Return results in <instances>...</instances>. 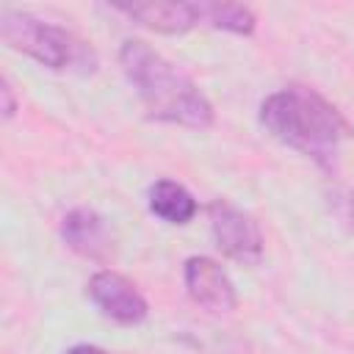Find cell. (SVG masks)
I'll use <instances>...</instances> for the list:
<instances>
[{
  "label": "cell",
  "instance_id": "1",
  "mask_svg": "<svg viewBox=\"0 0 354 354\" xmlns=\"http://www.w3.org/2000/svg\"><path fill=\"white\" fill-rule=\"evenodd\" d=\"M122 72L136 88L149 119L171 122L194 130H205L213 124L216 113L210 100L185 77L171 61L155 53L141 39H127L119 50Z\"/></svg>",
  "mask_w": 354,
  "mask_h": 354
},
{
  "label": "cell",
  "instance_id": "2",
  "mask_svg": "<svg viewBox=\"0 0 354 354\" xmlns=\"http://www.w3.org/2000/svg\"><path fill=\"white\" fill-rule=\"evenodd\" d=\"M260 124L290 149L307 155L321 169H335L346 119L340 111L307 86H285L260 102Z\"/></svg>",
  "mask_w": 354,
  "mask_h": 354
},
{
  "label": "cell",
  "instance_id": "3",
  "mask_svg": "<svg viewBox=\"0 0 354 354\" xmlns=\"http://www.w3.org/2000/svg\"><path fill=\"white\" fill-rule=\"evenodd\" d=\"M0 36L8 47L36 58L41 66L64 72V69H80L91 72L97 58L86 41H80L75 33H69L61 25H53L47 19H39L25 11H0Z\"/></svg>",
  "mask_w": 354,
  "mask_h": 354
},
{
  "label": "cell",
  "instance_id": "4",
  "mask_svg": "<svg viewBox=\"0 0 354 354\" xmlns=\"http://www.w3.org/2000/svg\"><path fill=\"white\" fill-rule=\"evenodd\" d=\"M207 216H210L213 241L221 249V254H227L230 260H238L243 266L260 263V257H263V235H260L257 221L249 213L238 210L227 199H213L207 205Z\"/></svg>",
  "mask_w": 354,
  "mask_h": 354
},
{
  "label": "cell",
  "instance_id": "5",
  "mask_svg": "<svg viewBox=\"0 0 354 354\" xmlns=\"http://www.w3.org/2000/svg\"><path fill=\"white\" fill-rule=\"evenodd\" d=\"M86 290H88V299L97 304V310L116 324L133 326V324H141L149 313L141 290L116 271H97L88 279Z\"/></svg>",
  "mask_w": 354,
  "mask_h": 354
},
{
  "label": "cell",
  "instance_id": "6",
  "mask_svg": "<svg viewBox=\"0 0 354 354\" xmlns=\"http://www.w3.org/2000/svg\"><path fill=\"white\" fill-rule=\"evenodd\" d=\"M116 11L127 14L130 19L141 22L149 30L158 33H183L196 25L210 28V11L207 0H194V3H177V0H149V3H116Z\"/></svg>",
  "mask_w": 354,
  "mask_h": 354
},
{
  "label": "cell",
  "instance_id": "7",
  "mask_svg": "<svg viewBox=\"0 0 354 354\" xmlns=\"http://www.w3.org/2000/svg\"><path fill=\"white\" fill-rule=\"evenodd\" d=\"M183 279H185L188 296L207 313L221 315V313L235 310V304H238L235 285H232L230 274L213 257H205V254L188 257L183 266Z\"/></svg>",
  "mask_w": 354,
  "mask_h": 354
},
{
  "label": "cell",
  "instance_id": "8",
  "mask_svg": "<svg viewBox=\"0 0 354 354\" xmlns=\"http://www.w3.org/2000/svg\"><path fill=\"white\" fill-rule=\"evenodd\" d=\"M64 243L88 260H105L111 254V232L100 213L91 207H75L61 218Z\"/></svg>",
  "mask_w": 354,
  "mask_h": 354
},
{
  "label": "cell",
  "instance_id": "9",
  "mask_svg": "<svg viewBox=\"0 0 354 354\" xmlns=\"http://www.w3.org/2000/svg\"><path fill=\"white\" fill-rule=\"evenodd\" d=\"M149 210L166 224H188L196 216V199L174 180H158L149 188Z\"/></svg>",
  "mask_w": 354,
  "mask_h": 354
},
{
  "label": "cell",
  "instance_id": "10",
  "mask_svg": "<svg viewBox=\"0 0 354 354\" xmlns=\"http://www.w3.org/2000/svg\"><path fill=\"white\" fill-rule=\"evenodd\" d=\"M207 11H210V28L216 30H230L238 36H249L254 33V14L241 6V3H227V0H207Z\"/></svg>",
  "mask_w": 354,
  "mask_h": 354
},
{
  "label": "cell",
  "instance_id": "11",
  "mask_svg": "<svg viewBox=\"0 0 354 354\" xmlns=\"http://www.w3.org/2000/svg\"><path fill=\"white\" fill-rule=\"evenodd\" d=\"M335 207L340 213V218L354 230V194L351 191H343V194H335Z\"/></svg>",
  "mask_w": 354,
  "mask_h": 354
},
{
  "label": "cell",
  "instance_id": "12",
  "mask_svg": "<svg viewBox=\"0 0 354 354\" xmlns=\"http://www.w3.org/2000/svg\"><path fill=\"white\" fill-rule=\"evenodd\" d=\"M0 94H3V116H6V119H11V116H14V111H17V102H14L11 86H8V80H6V77H3V83H0Z\"/></svg>",
  "mask_w": 354,
  "mask_h": 354
},
{
  "label": "cell",
  "instance_id": "13",
  "mask_svg": "<svg viewBox=\"0 0 354 354\" xmlns=\"http://www.w3.org/2000/svg\"><path fill=\"white\" fill-rule=\"evenodd\" d=\"M66 354H108V351L100 348V346H91V343H77V346H72Z\"/></svg>",
  "mask_w": 354,
  "mask_h": 354
}]
</instances>
